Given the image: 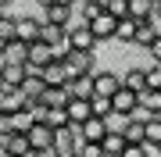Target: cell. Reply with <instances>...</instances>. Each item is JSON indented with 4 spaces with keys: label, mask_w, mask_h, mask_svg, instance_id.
I'll return each mask as SVG.
<instances>
[{
    "label": "cell",
    "mask_w": 161,
    "mask_h": 157,
    "mask_svg": "<svg viewBox=\"0 0 161 157\" xmlns=\"http://www.w3.org/2000/svg\"><path fill=\"white\" fill-rule=\"evenodd\" d=\"M50 61H54V50L47 47L43 39L25 43V68H29V75H40V68H43V64H50Z\"/></svg>",
    "instance_id": "obj_1"
},
{
    "label": "cell",
    "mask_w": 161,
    "mask_h": 157,
    "mask_svg": "<svg viewBox=\"0 0 161 157\" xmlns=\"http://www.w3.org/2000/svg\"><path fill=\"white\" fill-rule=\"evenodd\" d=\"M64 71H68V79H79V75H93V54H82V50H72L68 57H61Z\"/></svg>",
    "instance_id": "obj_2"
},
{
    "label": "cell",
    "mask_w": 161,
    "mask_h": 157,
    "mask_svg": "<svg viewBox=\"0 0 161 157\" xmlns=\"http://www.w3.org/2000/svg\"><path fill=\"white\" fill-rule=\"evenodd\" d=\"M115 22H118V18H111L108 11H97V14L86 22V29L97 36V43H100V39H115Z\"/></svg>",
    "instance_id": "obj_3"
},
{
    "label": "cell",
    "mask_w": 161,
    "mask_h": 157,
    "mask_svg": "<svg viewBox=\"0 0 161 157\" xmlns=\"http://www.w3.org/2000/svg\"><path fill=\"white\" fill-rule=\"evenodd\" d=\"M108 100H111V111H115V114H136V111H140L136 93H132V89H125V86H118Z\"/></svg>",
    "instance_id": "obj_4"
},
{
    "label": "cell",
    "mask_w": 161,
    "mask_h": 157,
    "mask_svg": "<svg viewBox=\"0 0 161 157\" xmlns=\"http://www.w3.org/2000/svg\"><path fill=\"white\" fill-rule=\"evenodd\" d=\"M14 39H18V43H32V39H40V18H32V14L14 18Z\"/></svg>",
    "instance_id": "obj_5"
},
{
    "label": "cell",
    "mask_w": 161,
    "mask_h": 157,
    "mask_svg": "<svg viewBox=\"0 0 161 157\" xmlns=\"http://www.w3.org/2000/svg\"><path fill=\"white\" fill-rule=\"evenodd\" d=\"M68 43H72V50H82V54H93V50H97V36L86 29V22H82L79 29H68Z\"/></svg>",
    "instance_id": "obj_6"
},
{
    "label": "cell",
    "mask_w": 161,
    "mask_h": 157,
    "mask_svg": "<svg viewBox=\"0 0 161 157\" xmlns=\"http://www.w3.org/2000/svg\"><path fill=\"white\" fill-rule=\"evenodd\" d=\"M79 143V132H75V125H61V128H54V154H68L72 157V146Z\"/></svg>",
    "instance_id": "obj_7"
},
{
    "label": "cell",
    "mask_w": 161,
    "mask_h": 157,
    "mask_svg": "<svg viewBox=\"0 0 161 157\" xmlns=\"http://www.w3.org/2000/svg\"><path fill=\"white\" fill-rule=\"evenodd\" d=\"M90 79H93V97H111L122 86V79L115 75V71H93Z\"/></svg>",
    "instance_id": "obj_8"
},
{
    "label": "cell",
    "mask_w": 161,
    "mask_h": 157,
    "mask_svg": "<svg viewBox=\"0 0 161 157\" xmlns=\"http://www.w3.org/2000/svg\"><path fill=\"white\" fill-rule=\"evenodd\" d=\"M75 132H79V139H86V143H100L104 136H108V128H104V118H86L82 125H75Z\"/></svg>",
    "instance_id": "obj_9"
},
{
    "label": "cell",
    "mask_w": 161,
    "mask_h": 157,
    "mask_svg": "<svg viewBox=\"0 0 161 157\" xmlns=\"http://www.w3.org/2000/svg\"><path fill=\"white\" fill-rule=\"evenodd\" d=\"M22 107H25L22 89H14V86H0V114H14V111H22Z\"/></svg>",
    "instance_id": "obj_10"
},
{
    "label": "cell",
    "mask_w": 161,
    "mask_h": 157,
    "mask_svg": "<svg viewBox=\"0 0 161 157\" xmlns=\"http://www.w3.org/2000/svg\"><path fill=\"white\" fill-rule=\"evenodd\" d=\"M40 79H43V86H64V82H68V71H64L61 57H54L50 64H43V68H40Z\"/></svg>",
    "instance_id": "obj_11"
},
{
    "label": "cell",
    "mask_w": 161,
    "mask_h": 157,
    "mask_svg": "<svg viewBox=\"0 0 161 157\" xmlns=\"http://www.w3.org/2000/svg\"><path fill=\"white\" fill-rule=\"evenodd\" d=\"M68 100H72L68 82H64V86H47L43 93H40V107H64Z\"/></svg>",
    "instance_id": "obj_12"
},
{
    "label": "cell",
    "mask_w": 161,
    "mask_h": 157,
    "mask_svg": "<svg viewBox=\"0 0 161 157\" xmlns=\"http://www.w3.org/2000/svg\"><path fill=\"white\" fill-rule=\"evenodd\" d=\"M136 104H140V111L136 114H161V89H140L136 93Z\"/></svg>",
    "instance_id": "obj_13"
},
{
    "label": "cell",
    "mask_w": 161,
    "mask_h": 157,
    "mask_svg": "<svg viewBox=\"0 0 161 157\" xmlns=\"http://www.w3.org/2000/svg\"><path fill=\"white\" fill-rule=\"evenodd\" d=\"M25 136H29V146H32V150H47V146L54 143V128H50V125H43V122H36Z\"/></svg>",
    "instance_id": "obj_14"
},
{
    "label": "cell",
    "mask_w": 161,
    "mask_h": 157,
    "mask_svg": "<svg viewBox=\"0 0 161 157\" xmlns=\"http://www.w3.org/2000/svg\"><path fill=\"white\" fill-rule=\"evenodd\" d=\"M32 146H29V136L25 132H7L4 136V154H11V157H25Z\"/></svg>",
    "instance_id": "obj_15"
},
{
    "label": "cell",
    "mask_w": 161,
    "mask_h": 157,
    "mask_svg": "<svg viewBox=\"0 0 161 157\" xmlns=\"http://www.w3.org/2000/svg\"><path fill=\"white\" fill-rule=\"evenodd\" d=\"M64 114H68V125H82V122L90 118V100L72 97L68 104H64Z\"/></svg>",
    "instance_id": "obj_16"
},
{
    "label": "cell",
    "mask_w": 161,
    "mask_h": 157,
    "mask_svg": "<svg viewBox=\"0 0 161 157\" xmlns=\"http://www.w3.org/2000/svg\"><path fill=\"white\" fill-rule=\"evenodd\" d=\"M0 79H4V86H22L25 79H29V68H25V64H14V61H7L4 64V71H0Z\"/></svg>",
    "instance_id": "obj_17"
},
{
    "label": "cell",
    "mask_w": 161,
    "mask_h": 157,
    "mask_svg": "<svg viewBox=\"0 0 161 157\" xmlns=\"http://www.w3.org/2000/svg\"><path fill=\"white\" fill-rule=\"evenodd\" d=\"M68 18H72V7H68V4H47L40 22H50V25H68Z\"/></svg>",
    "instance_id": "obj_18"
},
{
    "label": "cell",
    "mask_w": 161,
    "mask_h": 157,
    "mask_svg": "<svg viewBox=\"0 0 161 157\" xmlns=\"http://www.w3.org/2000/svg\"><path fill=\"white\" fill-rule=\"evenodd\" d=\"M18 89H22V97H25V107H32V104H40V93H43L47 86H43V79H40V75H29Z\"/></svg>",
    "instance_id": "obj_19"
},
{
    "label": "cell",
    "mask_w": 161,
    "mask_h": 157,
    "mask_svg": "<svg viewBox=\"0 0 161 157\" xmlns=\"http://www.w3.org/2000/svg\"><path fill=\"white\" fill-rule=\"evenodd\" d=\"M122 139L125 143H143V114H132L125 125H122Z\"/></svg>",
    "instance_id": "obj_20"
},
{
    "label": "cell",
    "mask_w": 161,
    "mask_h": 157,
    "mask_svg": "<svg viewBox=\"0 0 161 157\" xmlns=\"http://www.w3.org/2000/svg\"><path fill=\"white\" fill-rule=\"evenodd\" d=\"M64 36H68V25H50V22H40V39L47 43V47L61 43Z\"/></svg>",
    "instance_id": "obj_21"
},
{
    "label": "cell",
    "mask_w": 161,
    "mask_h": 157,
    "mask_svg": "<svg viewBox=\"0 0 161 157\" xmlns=\"http://www.w3.org/2000/svg\"><path fill=\"white\" fill-rule=\"evenodd\" d=\"M125 4H129V18H132V22L154 18V0H125Z\"/></svg>",
    "instance_id": "obj_22"
},
{
    "label": "cell",
    "mask_w": 161,
    "mask_h": 157,
    "mask_svg": "<svg viewBox=\"0 0 161 157\" xmlns=\"http://www.w3.org/2000/svg\"><path fill=\"white\" fill-rule=\"evenodd\" d=\"M68 93H72V97H79V100H90V97H93V79H90V75L68 79Z\"/></svg>",
    "instance_id": "obj_23"
},
{
    "label": "cell",
    "mask_w": 161,
    "mask_h": 157,
    "mask_svg": "<svg viewBox=\"0 0 161 157\" xmlns=\"http://www.w3.org/2000/svg\"><path fill=\"white\" fill-rule=\"evenodd\" d=\"M100 150H104V157H118L122 150H125V139H122V132H108L100 139Z\"/></svg>",
    "instance_id": "obj_24"
},
{
    "label": "cell",
    "mask_w": 161,
    "mask_h": 157,
    "mask_svg": "<svg viewBox=\"0 0 161 157\" xmlns=\"http://www.w3.org/2000/svg\"><path fill=\"white\" fill-rule=\"evenodd\" d=\"M122 86L132 89V93H140V89L147 86V71H143V68H129L125 75H122Z\"/></svg>",
    "instance_id": "obj_25"
},
{
    "label": "cell",
    "mask_w": 161,
    "mask_h": 157,
    "mask_svg": "<svg viewBox=\"0 0 161 157\" xmlns=\"http://www.w3.org/2000/svg\"><path fill=\"white\" fill-rule=\"evenodd\" d=\"M43 125H50V128H61V125H68V114H64V107H43V118H40Z\"/></svg>",
    "instance_id": "obj_26"
},
{
    "label": "cell",
    "mask_w": 161,
    "mask_h": 157,
    "mask_svg": "<svg viewBox=\"0 0 161 157\" xmlns=\"http://www.w3.org/2000/svg\"><path fill=\"white\" fill-rule=\"evenodd\" d=\"M150 39H154V18H147V22H136V32H132V43L147 47Z\"/></svg>",
    "instance_id": "obj_27"
},
{
    "label": "cell",
    "mask_w": 161,
    "mask_h": 157,
    "mask_svg": "<svg viewBox=\"0 0 161 157\" xmlns=\"http://www.w3.org/2000/svg\"><path fill=\"white\" fill-rule=\"evenodd\" d=\"M132 32H136V22H132V18H118L115 22V39L132 43Z\"/></svg>",
    "instance_id": "obj_28"
},
{
    "label": "cell",
    "mask_w": 161,
    "mask_h": 157,
    "mask_svg": "<svg viewBox=\"0 0 161 157\" xmlns=\"http://www.w3.org/2000/svg\"><path fill=\"white\" fill-rule=\"evenodd\" d=\"M72 157H104V150H100V143H86V139H79L72 146Z\"/></svg>",
    "instance_id": "obj_29"
},
{
    "label": "cell",
    "mask_w": 161,
    "mask_h": 157,
    "mask_svg": "<svg viewBox=\"0 0 161 157\" xmlns=\"http://www.w3.org/2000/svg\"><path fill=\"white\" fill-rule=\"evenodd\" d=\"M4 57H7V61H14V64H25V43H18V39L4 43Z\"/></svg>",
    "instance_id": "obj_30"
},
{
    "label": "cell",
    "mask_w": 161,
    "mask_h": 157,
    "mask_svg": "<svg viewBox=\"0 0 161 157\" xmlns=\"http://www.w3.org/2000/svg\"><path fill=\"white\" fill-rule=\"evenodd\" d=\"M90 114L93 118H108L111 114V100L108 97H90Z\"/></svg>",
    "instance_id": "obj_31"
},
{
    "label": "cell",
    "mask_w": 161,
    "mask_h": 157,
    "mask_svg": "<svg viewBox=\"0 0 161 157\" xmlns=\"http://www.w3.org/2000/svg\"><path fill=\"white\" fill-rule=\"evenodd\" d=\"M143 71H147V89H161V64H143Z\"/></svg>",
    "instance_id": "obj_32"
},
{
    "label": "cell",
    "mask_w": 161,
    "mask_h": 157,
    "mask_svg": "<svg viewBox=\"0 0 161 157\" xmlns=\"http://www.w3.org/2000/svg\"><path fill=\"white\" fill-rule=\"evenodd\" d=\"M11 39H14V18L0 14V47H4V43H11Z\"/></svg>",
    "instance_id": "obj_33"
},
{
    "label": "cell",
    "mask_w": 161,
    "mask_h": 157,
    "mask_svg": "<svg viewBox=\"0 0 161 157\" xmlns=\"http://www.w3.org/2000/svg\"><path fill=\"white\" fill-rule=\"evenodd\" d=\"M132 114H115V111H111L108 118H104V128H108V132H122V125L129 122Z\"/></svg>",
    "instance_id": "obj_34"
},
{
    "label": "cell",
    "mask_w": 161,
    "mask_h": 157,
    "mask_svg": "<svg viewBox=\"0 0 161 157\" xmlns=\"http://www.w3.org/2000/svg\"><path fill=\"white\" fill-rule=\"evenodd\" d=\"M104 11H108L111 18H129V4H125V0H111Z\"/></svg>",
    "instance_id": "obj_35"
},
{
    "label": "cell",
    "mask_w": 161,
    "mask_h": 157,
    "mask_svg": "<svg viewBox=\"0 0 161 157\" xmlns=\"http://www.w3.org/2000/svg\"><path fill=\"white\" fill-rule=\"evenodd\" d=\"M143 50L150 54V61H158V64H161V32H154V39H150Z\"/></svg>",
    "instance_id": "obj_36"
},
{
    "label": "cell",
    "mask_w": 161,
    "mask_h": 157,
    "mask_svg": "<svg viewBox=\"0 0 161 157\" xmlns=\"http://www.w3.org/2000/svg\"><path fill=\"white\" fill-rule=\"evenodd\" d=\"M90 4H93V7H97V11H104V7H108V4H111V0H90Z\"/></svg>",
    "instance_id": "obj_37"
},
{
    "label": "cell",
    "mask_w": 161,
    "mask_h": 157,
    "mask_svg": "<svg viewBox=\"0 0 161 157\" xmlns=\"http://www.w3.org/2000/svg\"><path fill=\"white\" fill-rule=\"evenodd\" d=\"M54 4H68V7H72V11H75V0H54Z\"/></svg>",
    "instance_id": "obj_38"
},
{
    "label": "cell",
    "mask_w": 161,
    "mask_h": 157,
    "mask_svg": "<svg viewBox=\"0 0 161 157\" xmlns=\"http://www.w3.org/2000/svg\"><path fill=\"white\" fill-rule=\"evenodd\" d=\"M4 64H7V57H4V47H0V71H4Z\"/></svg>",
    "instance_id": "obj_39"
},
{
    "label": "cell",
    "mask_w": 161,
    "mask_h": 157,
    "mask_svg": "<svg viewBox=\"0 0 161 157\" xmlns=\"http://www.w3.org/2000/svg\"><path fill=\"white\" fill-rule=\"evenodd\" d=\"M154 14H158V18H161V0H158V4H154Z\"/></svg>",
    "instance_id": "obj_40"
},
{
    "label": "cell",
    "mask_w": 161,
    "mask_h": 157,
    "mask_svg": "<svg viewBox=\"0 0 161 157\" xmlns=\"http://www.w3.org/2000/svg\"><path fill=\"white\" fill-rule=\"evenodd\" d=\"M36 4H40V7H47V4H54V0H36Z\"/></svg>",
    "instance_id": "obj_41"
},
{
    "label": "cell",
    "mask_w": 161,
    "mask_h": 157,
    "mask_svg": "<svg viewBox=\"0 0 161 157\" xmlns=\"http://www.w3.org/2000/svg\"><path fill=\"white\" fill-rule=\"evenodd\" d=\"M0 154H4V139H0Z\"/></svg>",
    "instance_id": "obj_42"
},
{
    "label": "cell",
    "mask_w": 161,
    "mask_h": 157,
    "mask_svg": "<svg viewBox=\"0 0 161 157\" xmlns=\"http://www.w3.org/2000/svg\"><path fill=\"white\" fill-rule=\"evenodd\" d=\"M0 157H11V154H0Z\"/></svg>",
    "instance_id": "obj_43"
},
{
    "label": "cell",
    "mask_w": 161,
    "mask_h": 157,
    "mask_svg": "<svg viewBox=\"0 0 161 157\" xmlns=\"http://www.w3.org/2000/svg\"><path fill=\"white\" fill-rule=\"evenodd\" d=\"M158 154H161V143H158Z\"/></svg>",
    "instance_id": "obj_44"
},
{
    "label": "cell",
    "mask_w": 161,
    "mask_h": 157,
    "mask_svg": "<svg viewBox=\"0 0 161 157\" xmlns=\"http://www.w3.org/2000/svg\"><path fill=\"white\" fill-rule=\"evenodd\" d=\"M0 14H4V11H0Z\"/></svg>",
    "instance_id": "obj_45"
},
{
    "label": "cell",
    "mask_w": 161,
    "mask_h": 157,
    "mask_svg": "<svg viewBox=\"0 0 161 157\" xmlns=\"http://www.w3.org/2000/svg\"><path fill=\"white\" fill-rule=\"evenodd\" d=\"M154 4H158V0H154Z\"/></svg>",
    "instance_id": "obj_46"
}]
</instances>
